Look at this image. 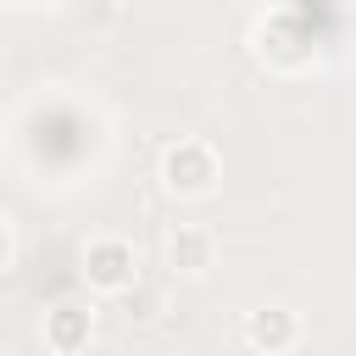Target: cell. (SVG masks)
Wrapping results in <instances>:
<instances>
[{"mask_svg":"<svg viewBox=\"0 0 356 356\" xmlns=\"http://www.w3.org/2000/svg\"><path fill=\"white\" fill-rule=\"evenodd\" d=\"M156 178H161V189L178 195V200H206V195L217 189V178H222V156H217L211 139H200V134H178L172 145H161V156H156Z\"/></svg>","mask_w":356,"mask_h":356,"instance_id":"6da1fadb","label":"cell"},{"mask_svg":"<svg viewBox=\"0 0 356 356\" xmlns=\"http://www.w3.org/2000/svg\"><path fill=\"white\" fill-rule=\"evenodd\" d=\"M78 273H83L89 295L117 300L139 284V250H134L128 234H89L83 250H78Z\"/></svg>","mask_w":356,"mask_h":356,"instance_id":"7a4b0ae2","label":"cell"},{"mask_svg":"<svg viewBox=\"0 0 356 356\" xmlns=\"http://www.w3.org/2000/svg\"><path fill=\"white\" fill-rule=\"evenodd\" d=\"M161 267L172 278H206L217 267V228L211 222H167V234H161Z\"/></svg>","mask_w":356,"mask_h":356,"instance_id":"3957f363","label":"cell"},{"mask_svg":"<svg viewBox=\"0 0 356 356\" xmlns=\"http://www.w3.org/2000/svg\"><path fill=\"white\" fill-rule=\"evenodd\" d=\"M239 339H245L256 356H289V350L306 339V323H300L295 306H256V312H245Z\"/></svg>","mask_w":356,"mask_h":356,"instance_id":"277c9868","label":"cell"},{"mask_svg":"<svg viewBox=\"0 0 356 356\" xmlns=\"http://www.w3.org/2000/svg\"><path fill=\"white\" fill-rule=\"evenodd\" d=\"M39 339H44V350H56V356L89 350V339H95V306H83V300H56V306L39 317Z\"/></svg>","mask_w":356,"mask_h":356,"instance_id":"5b68a950","label":"cell"},{"mask_svg":"<svg viewBox=\"0 0 356 356\" xmlns=\"http://www.w3.org/2000/svg\"><path fill=\"white\" fill-rule=\"evenodd\" d=\"M11 250H17V234H11V217L0 211V273L11 267Z\"/></svg>","mask_w":356,"mask_h":356,"instance_id":"8992f818","label":"cell"}]
</instances>
